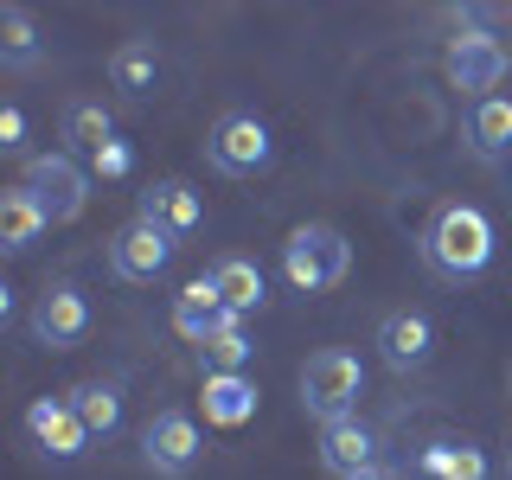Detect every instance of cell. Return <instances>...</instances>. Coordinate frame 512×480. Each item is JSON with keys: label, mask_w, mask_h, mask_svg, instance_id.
I'll use <instances>...</instances> for the list:
<instances>
[{"label": "cell", "mask_w": 512, "mask_h": 480, "mask_svg": "<svg viewBox=\"0 0 512 480\" xmlns=\"http://www.w3.org/2000/svg\"><path fill=\"white\" fill-rule=\"evenodd\" d=\"M256 416V384L244 372H205V423L244 429Z\"/></svg>", "instance_id": "ac0fdd59"}, {"label": "cell", "mask_w": 512, "mask_h": 480, "mask_svg": "<svg viewBox=\"0 0 512 480\" xmlns=\"http://www.w3.org/2000/svg\"><path fill=\"white\" fill-rule=\"evenodd\" d=\"M199 455H205V436H199V423H192L186 410L148 416V429H141V461H148L160 480L192 474V468H199Z\"/></svg>", "instance_id": "ba28073f"}, {"label": "cell", "mask_w": 512, "mask_h": 480, "mask_svg": "<svg viewBox=\"0 0 512 480\" xmlns=\"http://www.w3.org/2000/svg\"><path fill=\"white\" fill-rule=\"evenodd\" d=\"M352 480H404V474H391V468H365V474H352Z\"/></svg>", "instance_id": "4316f807"}, {"label": "cell", "mask_w": 512, "mask_h": 480, "mask_svg": "<svg viewBox=\"0 0 512 480\" xmlns=\"http://www.w3.org/2000/svg\"><path fill=\"white\" fill-rule=\"evenodd\" d=\"M199 359H205V372H244V365L256 359V340H250V327L231 314V320H224V327L212 333V340L199 346Z\"/></svg>", "instance_id": "603a6c76"}, {"label": "cell", "mask_w": 512, "mask_h": 480, "mask_svg": "<svg viewBox=\"0 0 512 480\" xmlns=\"http://www.w3.org/2000/svg\"><path fill=\"white\" fill-rule=\"evenodd\" d=\"M109 84H116L128 103L154 96V84H160V52H154V39H128V45H116V58H109Z\"/></svg>", "instance_id": "d6986e66"}, {"label": "cell", "mask_w": 512, "mask_h": 480, "mask_svg": "<svg viewBox=\"0 0 512 480\" xmlns=\"http://www.w3.org/2000/svg\"><path fill=\"white\" fill-rule=\"evenodd\" d=\"M0 64L7 71H32L39 64V26L26 7H0Z\"/></svg>", "instance_id": "7402d4cb"}, {"label": "cell", "mask_w": 512, "mask_h": 480, "mask_svg": "<svg viewBox=\"0 0 512 480\" xmlns=\"http://www.w3.org/2000/svg\"><path fill=\"white\" fill-rule=\"evenodd\" d=\"M26 333H32V340H39L45 352H71V346H84V333H90V301H84V288H77V282H52L39 301H32Z\"/></svg>", "instance_id": "52a82bcc"}, {"label": "cell", "mask_w": 512, "mask_h": 480, "mask_svg": "<svg viewBox=\"0 0 512 480\" xmlns=\"http://www.w3.org/2000/svg\"><path fill=\"white\" fill-rule=\"evenodd\" d=\"M205 160H212L218 173H231V180H250V173H263L269 160H276V135H269L263 116L231 109V116H218V128L205 135Z\"/></svg>", "instance_id": "277c9868"}, {"label": "cell", "mask_w": 512, "mask_h": 480, "mask_svg": "<svg viewBox=\"0 0 512 480\" xmlns=\"http://www.w3.org/2000/svg\"><path fill=\"white\" fill-rule=\"evenodd\" d=\"M167 263H173V237H167V231H154L148 218L122 224V231L109 237V269H116L122 282H154Z\"/></svg>", "instance_id": "7c38bea8"}, {"label": "cell", "mask_w": 512, "mask_h": 480, "mask_svg": "<svg viewBox=\"0 0 512 480\" xmlns=\"http://www.w3.org/2000/svg\"><path fill=\"white\" fill-rule=\"evenodd\" d=\"M141 218L180 244V237H192V231L205 224V199H199L186 180H154L148 192H141Z\"/></svg>", "instance_id": "4fadbf2b"}, {"label": "cell", "mask_w": 512, "mask_h": 480, "mask_svg": "<svg viewBox=\"0 0 512 480\" xmlns=\"http://www.w3.org/2000/svg\"><path fill=\"white\" fill-rule=\"evenodd\" d=\"M352 269V244L346 231H333V224H295L282 244V276L288 288H301V295H327V288H340Z\"/></svg>", "instance_id": "7a4b0ae2"}, {"label": "cell", "mask_w": 512, "mask_h": 480, "mask_svg": "<svg viewBox=\"0 0 512 480\" xmlns=\"http://www.w3.org/2000/svg\"><path fill=\"white\" fill-rule=\"evenodd\" d=\"M416 474L423 480H493V461L468 436H436L416 448Z\"/></svg>", "instance_id": "5bb4252c"}, {"label": "cell", "mask_w": 512, "mask_h": 480, "mask_svg": "<svg viewBox=\"0 0 512 480\" xmlns=\"http://www.w3.org/2000/svg\"><path fill=\"white\" fill-rule=\"evenodd\" d=\"M64 141L84 148V154H96L103 141H116V116H109L103 103H71V109H64Z\"/></svg>", "instance_id": "cb8c5ba5"}, {"label": "cell", "mask_w": 512, "mask_h": 480, "mask_svg": "<svg viewBox=\"0 0 512 480\" xmlns=\"http://www.w3.org/2000/svg\"><path fill=\"white\" fill-rule=\"evenodd\" d=\"M384 436L372 423H359V416H346V423H327L320 429V468H327L333 480H352L365 468H384Z\"/></svg>", "instance_id": "8fae6325"}, {"label": "cell", "mask_w": 512, "mask_h": 480, "mask_svg": "<svg viewBox=\"0 0 512 480\" xmlns=\"http://www.w3.org/2000/svg\"><path fill=\"white\" fill-rule=\"evenodd\" d=\"M231 320V308H224V295H218V282L212 276H199V282H186L180 295H173V333L192 346H205L212 333Z\"/></svg>", "instance_id": "2e32d148"}, {"label": "cell", "mask_w": 512, "mask_h": 480, "mask_svg": "<svg viewBox=\"0 0 512 480\" xmlns=\"http://www.w3.org/2000/svg\"><path fill=\"white\" fill-rule=\"evenodd\" d=\"M493 218L480 212V205L468 199H455V205H442L436 218H429V231H423V263L436 269L442 282H474V276H487V263H493Z\"/></svg>", "instance_id": "6da1fadb"}, {"label": "cell", "mask_w": 512, "mask_h": 480, "mask_svg": "<svg viewBox=\"0 0 512 480\" xmlns=\"http://www.w3.org/2000/svg\"><path fill=\"white\" fill-rule=\"evenodd\" d=\"M90 173L96 180H128V173H135V148H128V141H103V148L90 154Z\"/></svg>", "instance_id": "d4e9b609"}, {"label": "cell", "mask_w": 512, "mask_h": 480, "mask_svg": "<svg viewBox=\"0 0 512 480\" xmlns=\"http://www.w3.org/2000/svg\"><path fill=\"white\" fill-rule=\"evenodd\" d=\"M20 186L32 192V199H39V212L52 218V224L84 218V205H90V173L77 167L71 154H32Z\"/></svg>", "instance_id": "5b68a950"}, {"label": "cell", "mask_w": 512, "mask_h": 480, "mask_svg": "<svg viewBox=\"0 0 512 480\" xmlns=\"http://www.w3.org/2000/svg\"><path fill=\"white\" fill-rule=\"evenodd\" d=\"M71 410L84 416L90 442H109V436L122 429V384H116V378H90V384H77V391H71Z\"/></svg>", "instance_id": "ffe728a7"}, {"label": "cell", "mask_w": 512, "mask_h": 480, "mask_svg": "<svg viewBox=\"0 0 512 480\" xmlns=\"http://www.w3.org/2000/svg\"><path fill=\"white\" fill-rule=\"evenodd\" d=\"M378 359L391 365V372H423L429 359H436V320L423 308H397L378 320Z\"/></svg>", "instance_id": "9c48e42d"}, {"label": "cell", "mask_w": 512, "mask_h": 480, "mask_svg": "<svg viewBox=\"0 0 512 480\" xmlns=\"http://www.w3.org/2000/svg\"><path fill=\"white\" fill-rule=\"evenodd\" d=\"M26 436L52 461H77L90 448V429H84V416L71 410V397H32L26 404Z\"/></svg>", "instance_id": "30bf717a"}, {"label": "cell", "mask_w": 512, "mask_h": 480, "mask_svg": "<svg viewBox=\"0 0 512 480\" xmlns=\"http://www.w3.org/2000/svg\"><path fill=\"white\" fill-rule=\"evenodd\" d=\"M359 397H365V365L352 359L346 346H327L301 365V410H308L320 429L359 416Z\"/></svg>", "instance_id": "3957f363"}, {"label": "cell", "mask_w": 512, "mask_h": 480, "mask_svg": "<svg viewBox=\"0 0 512 480\" xmlns=\"http://www.w3.org/2000/svg\"><path fill=\"white\" fill-rule=\"evenodd\" d=\"M212 282H218L224 308H231L237 320H250V314H256V308L269 301V288H263V269H256L250 256H224V263L212 269Z\"/></svg>", "instance_id": "44dd1931"}, {"label": "cell", "mask_w": 512, "mask_h": 480, "mask_svg": "<svg viewBox=\"0 0 512 480\" xmlns=\"http://www.w3.org/2000/svg\"><path fill=\"white\" fill-rule=\"evenodd\" d=\"M45 231H52V218L39 212V199H32L26 186H7V192H0V250H7V256H26Z\"/></svg>", "instance_id": "e0dca14e"}, {"label": "cell", "mask_w": 512, "mask_h": 480, "mask_svg": "<svg viewBox=\"0 0 512 480\" xmlns=\"http://www.w3.org/2000/svg\"><path fill=\"white\" fill-rule=\"evenodd\" d=\"M442 71H448V84H455V90H468L474 103H480V96H493V84L512 71V52L493 39V32L461 26L455 39H448V52H442Z\"/></svg>", "instance_id": "8992f818"}, {"label": "cell", "mask_w": 512, "mask_h": 480, "mask_svg": "<svg viewBox=\"0 0 512 480\" xmlns=\"http://www.w3.org/2000/svg\"><path fill=\"white\" fill-rule=\"evenodd\" d=\"M0 154H26V109L20 103L0 109Z\"/></svg>", "instance_id": "484cf974"}, {"label": "cell", "mask_w": 512, "mask_h": 480, "mask_svg": "<svg viewBox=\"0 0 512 480\" xmlns=\"http://www.w3.org/2000/svg\"><path fill=\"white\" fill-rule=\"evenodd\" d=\"M461 141L474 160H506L512 154V96H480L461 116Z\"/></svg>", "instance_id": "9a60e30c"}]
</instances>
